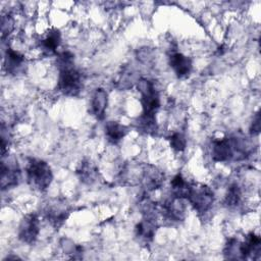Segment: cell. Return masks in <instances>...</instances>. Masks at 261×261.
I'll return each mask as SVG.
<instances>
[{
  "mask_svg": "<svg viewBox=\"0 0 261 261\" xmlns=\"http://www.w3.org/2000/svg\"><path fill=\"white\" fill-rule=\"evenodd\" d=\"M138 81L139 80H137L135 72L130 68L125 67L122 69V72L119 74L118 80L116 82V84H117L116 86H117V88L124 90V89L132 88L135 84L137 85Z\"/></svg>",
  "mask_w": 261,
  "mask_h": 261,
  "instance_id": "cell-23",
  "label": "cell"
},
{
  "mask_svg": "<svg viewBox=\"0 0 261 261\" xmlns=\"http://www.w3.org/2000/svg\"><path fill=\"white\" fill-rule=\"evenodd\" d=\"M211 157L215 162L232 160V148L229 137L215 139L211 145Z\"/></svg>",
  "mask_w": 261,
  "mask_h": 261,
  "instance_id": "cell-12",
  "label": "cell"
},
{
  "mask_svg": "<svg viewBox=\"0 0 261 261\" xmlns=\"http://www.w3.org/2000/svg\"><path fill=\"white\" fill-rule=\"evenodd\" d=\"M56 64L58 69L74 65V55L69 51H63L57 55Z\"/></svg>",
  "mask_w": 261,
  "mask_h": 261,
  "instance_id": "cell-26",
  "label": "cell"
},
{
  "mask_svg": "<svg viewBox=\"0 0 261 261\" xmlns=\"http://www.w3.org/2000/svg\"><path fill=\"white\" fill-rule=\"evenodd\" d=\"M70 211V206L63 199H52L44 208L46 219L54 228L57 229L66 221Z\"/></svg>",
  "mask_w": 261,
  "mask_h": 261,
  "instance_id": "cell-5",
  "label": "cell"
},
{
  "mask_svg": "<svg viewBox=\"0 0 261 261\" xmlns=\"http://www.w3.org/2000/svg\"><path fill=\"white\" fill-rule=\"evenodd\" d=\"M25 59L24 56L11 48H7L4 56V68L12 75H18L24 71Z\"/></svg>",
  "mask_w": 261,
  "mask_h": 261,
  "instance_id": "cell-13",
  "label": "cell"
},
{
  "mask_svg": "<svg viewBox=\"0 0 261 261\" xmlns=\"http://www.w3.org/2000/svg\"><path fill=\"white\" fill-rule=\"evenodd\" d=\"M75 173L80 180L86 185L94 184L99 175L97 165L90 159L82 160L76 166Z\"/></svg>",
  "mask_w": 261,
  "mask_h": 261,
  "instance_id": "cell-14",
  "label": "cell"
},
{
  "mask_svg": "<svg viewBox=\"0 0 261 261\" xmlns=\"http://www.w3.org/2000/svg\"><path fill=\"white\" fill-rule=\"evenodd\" d=\"M83 75L74 65L59 69L57 89L65 96L75 97L83 90Z\"/></svg>",
  "mask_w": 261,
  "mask_h": 261,
  "instance_id": "cell-2",
  "label": "cell"
},
{
  "mask_svg": "<svg viewBox=\"0 0 261 261\" xmlns=\"http://www.w3.org/2000/svg\"><path fill=\"white\" fill-rule=\"evenodd\" d=\"M170 186H171L172 196L187 200V197L191 188V182L187 181L180 173L173 176V178L170 181Z\"/></svg>",
  "mask_w": 261,
  "mask_h": 261,
  "instance_id": "cell-19",
  "label": "cell"
},
{
  "mask_svg": "<svg viewBox=\"0 0 261 261\" xmlns=\"http://www.w3.org/2000/svg\"><path fill=\"white\" fill-rule=\"evenodd\" d=\"M61 43V34L57 29L49 30L45 37L40 41L41 49L45 54H55L57 48Z\"/></svg>",
  "mask_w": 261,
  "mask_h": 261,
  "instance_id": "cell-18",
  "label": "cell"
},
{
  "mask_svg": "<svg viewBox=\"0 0 261 261\" xmlns=\"http://www.w3.org/2000/svg\"><path fill=\"white\" fill-rule=\"evenodd\" d=\"M14 29V20L11 15L3 14L1 16V39L8 37Z\"/></svg>",
  "mask_w": 261,
  "mask_h": 261,
  "instance_id": "cell-25",
  "label": "cell"
},
{
  "mask_svg": "<svg viewBox=\"0 0 261 261\" xmlns=\"http://www.w3.org/2000/svg\"><path fill=\"white\" fill-rule=\"evenodd\" d=\"M261 117H260V111H257L253 117L251 126H250V133L253 136L259 135L260 133V124H261Z\"/></svg>",
  "mask_w": 261,
  "mask_h": 261,
  "instance_id": "cell-27",
  "label": "cell"
},
{
  "mask_svg": "<svg viewBox=\"0 0 261 261\" xmlns=\"http://www.w3.org/2000/svg\"><path fill=\"white\" fill-rule=\"evenodd\" d=\"M29 185L36 191H46L52 182L53 173L50 165L38 158H30L25 167Z\"/></svg>",
  "mask_w": 261,
  "mask_h": 261,
  "instance_id": "cell-1",
  "label": "cell"
},
{
  "mask_svg": "<svg viewBox=\"0 0 261 261\" xmlns=\"http://www.w3.org/2000/svg\"><path fill=\"white\" fill-rule=\"evenodd\" d=\"M40 233V219L38 214L29 213L22 217L18 225V239L25 244H34Z\"/></svg>",
  "mask_w": 261,
  "mask_h": 261,
  "instance_id": "cell-6",
  "label": "cell"
},
{
  "mask_svg": "<svg viewBox=\"0 0 261 261\" xmlns=\"http://www.w3.org/2000/svg\"><path fill=\"white\" fill-rule=\"evenodd\" d=\"M138 128L147 135H153L157 130V121L156 115L142 113L138 117Z\"/></svg>",
  "mask_w": 261,
  "mask_h": 261,
  "instance_id": "cell-20",
  "label": "cell"
},
{
  "mask_svg": "<svg viewBox=\"0 0 261 261\" xmlns=\"http://www.w3.org/2000/svg\"><path fill=\"white\" fill-rule=\"evenodd\" d=\"M242 200V189L238 184H231L224 198V204L228 208L237 207Z\"/></svg>",
  "mask_w": 261,
  "mask_h": 261,
  "instance_id": "cell-22",
  "label": "cell"
},
{
  "mask_svg": "<svg viewBox=\"0 0 261 261\" xmlns=\"http://www.w3.org/2000/svg\"><path fill=\"white\" fill-rule=\"evenodd\" d=\"M164 173L158 167L152 164L144 165L141 172V182L147 192L155 191L163 185Z\"/></svg>",
  "mask_w": 261,
  "mask_h": 261,
  "instance_id": "cell-10",
  "label": "cell"
},
{
  "mask_svg": "<svg viewBox=\"0 0 261 261\" xmlns=\"http://www.w3.org/2000/svg\"><path fill=\"white\" fill-rule=\"evenodd\" d=\"M189 203L198 213H206L214 202V193L210 187L202 184H191L187 197Z\"/></svg>",
  "mask_w": 261,
  "mask_h": 261,
  "instance_id": "cell-4",
  "label": "cell"
},
{
  "mask_svg": "<svg viewBox=\"0 0 261 261\" xmlns=\"http://www.w3.org/2000/svg\"><path fill=\"white\" fill-rule=\"evenodd\" d=\"M104 132L107 141L110 144L116 145L123 140L128 129L125 125L119 123L118 121H107L104 126Z\"/></svg>",
  "mask_w": 261,
  "mask_h": 261,
  "instance_id": "cell-17",
  "label": "cell"
},
{
  "mask_svg": "<svg viewBox=\"0 0 261 261\" xmlns=\"http://www.w3.org/2000/svg\"><path fill=\"white\" fill-rule=\"evenodd\" d=\"M160 212L166 220L172 222L181 221L186 215L185 199L177 198L171 195L170 198L166 199L162 203L160 207Z\"/></svg>",
  "mask_w": 261,
  "mask_h": 261,
  "instance_id": "cell-7",
  "label": "cell"
},
{
  "mask_svg": "<svg viewBox=\"0 0 261 261\" xmlns=\"http://www.w3.org/2000/svg\"><path fill=\"white\" fill-rule=\"evenodd\" d=\"M137 89L141 94L142 113L156 115L160 107V96L154 83L148 79L141 77L137 83Z\"/></svg>",
  "mask_w": 261,
  "mask_h": 261,
  "instance_id": "cell-3",
  "label": "cell"
},
{
  "mask_svg": "<svg viewBox=\"0 0 261 261\" xmlns=\"http://www.w3.org/2000/svg\"><path fill=\"white\" fill-rule=\"evenodd\" d=\"M241 250L243 259L253 258L258 259L261 253V240L260 237L254 232H250L246 236L244 242H241Z\"/></svg>",
  "mask_w": 261,
  "mask_h": 261,
  "instance_id": "cell-15",
  "label": "cell"
},
{
  "mask_svg": "<svg viewBox=\"0 0 261 261\" xmlns=\"http://www.w3.org/2000/svg\"><path fill=\"white\" fill-rule=\"evenodd\" d=\"M169 144H170V147L177 151V152H181L186 149L187 147V140L185 138V136L180 133H174L172 134L169 138Z\"/></svg>",
  "mask_w": 261,
  "mask_h": 261,
  "instance_id": "cell-24",
  "label": "cell"
},
{
  "mask_svg": "<svg viewBox=\"0 0 261 261\" xmlns=\"http://www.w3.org/2000/svg\"><path fill=\"white\" fill-rule=\"evenodd\" d=\"M20 176L21 173L17 161L11 159H7V161H4V159H2L0 177L2 191L17 186L20 180Z\"/></svg>",
  "mask_w": 261,
  "mask_h": 261,
  "instance_id": "cell-9",
  "label": "cell"
},
{
  "mask_svg": "<svg viewBox=\"0 0 261 261\" xmlns=\"http://www.w3.org/2000/svg\"><path fill=\"white\" fill-rule=\"evenodd\" d=\"M223 255L226 259L244 260L242 255V250H241V242L236 238L229 239L224 246Z\"/></svg>",
  "mask_w": 261,
  "mask_h": 261,
  "instance_id": "cell-21",
  "label": "cell"
},
{
  "mask_svg": "<svg viewBox=\"0 0 261 261\" xmlns=\"http://www.w3.org/2000/svg\"><path fill=\"white\" fill-rule=\"evenodd\" d=\"M108 104V94L107 92L102 89L98 88L93 94L91 107L92 113L98 120H103L105 117V112Z\"/></svg>",
  "mask_w": 261,
  "mask_h": 261,
  "instance_id": "cell-16",
  "label": "cell"
},
{
  "mask_svg": "<svg viewBox=\"0 0 261 261\" xmlns=\"http://www.w3.org/2000/svg\"><path fill=\"white\" fill-rule=\"evenodd\" d=\"M168 63L178 79L189 76L193 68L192 59L180 52H171L168 57Z\"/></svg>",
  "mask_w": 261,
  "mask_h": 261,
  "instance_id": "cell-11",
  "label": "cell"
},
{
  "mask_svg": "<svg viewBox=\"0 0 261 261\" xmlns=\"http://www.w3.org/2000/svg\"><path fill=\"white\" fill-rule=\"evenodd\" d=\"M157 219L155 213L145 214L143 219L136 225L135 234L139 243L143 245L150 244L156 233Z\"/></svg>",
  "mask_w": 261,
  "mask_h": 261,
  "instance_id": "cell-8",
  "label": "cell"
}]
</instances>
